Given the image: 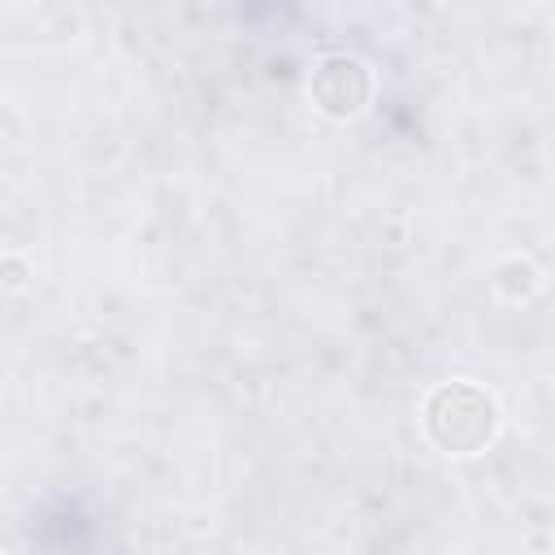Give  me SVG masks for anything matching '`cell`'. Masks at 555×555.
<instances>
[{"label":"cell","mask_w":555,"mask_h":555,"mask_svg":"<svg viewBox=\"0 0 555 555\" xmlns=\"http://www.w3.org/2000/svg\"><path fill=\"white\" fill-rule=\"evenodd\" d=\"M494 399L473 382H447L425 399V434L447 455H473L494 438Z\"/></svg>","instance_id":"cell-1"},{"label":"cell","mask_w":555,"mask_h":555,"mask_svg":"<svg viewBox=\"0 0 555 555\" xmlns=\"http://www.w3.org/2000/svg\"><path fill=\"white\" fill-rule=\"evenodd\" d=\"M373 95V78L356 56H325L312 69V100L325 117H356Z\"/></svg>","instance_id":"cell-2"}]
</instances>
